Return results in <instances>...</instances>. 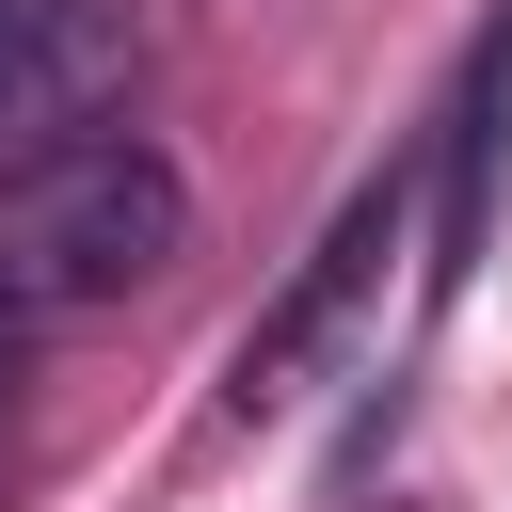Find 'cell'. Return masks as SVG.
I'll list each match as a JSON object with an SVG mask.
<instances>
[{"instance_id": "6da1fadb", "label": "cell", "mask_w": 512, "mask_h": 512, "mask_svg": "<svg viewBox=\"0 0 512 512\" xmlns=\"http://www.w3.org/2000/svg\"><path fill=\"white\" fill-rule=\"evenodd\" d=\"M192 256V176L144 128L0 144V304H128Z\"/></svg>"}, {"instance_id": "7a4b0ae2", "label": "cell", "mask_w": 512, "mask_h": 512, "mask_svg": "<svg viewBox=\"0 0 512 512\" xmlns=\"http://www.w3.org/2000/svg\"><path fill=\"white\" fill-rule=\"evenodd\" d=\"M384 256H400V176H368V192H352V208L320 224V256H304V272H288V288L256 304V336H240L224 400H240V416H288V400H304V384H320V368L352 352V320L384 304Z\"/></svg>"}, {"instance_id": "3957f363", "label": "cell", "mask_w": 512, "mask_h": 512, "mask_svg": "<svg viewBox=\"0 0 512 512\" xmlns=\"http://www.w3.org/2000/svg\"><path fill=\"white\" fill-rule=\"evenodd\" d=\"M144 64V0H0V144L112 112Z\"/></svg>"}, {"instance_id": "277c9868", "label": "cell", "mask_w": 512, "mask_h": 512, "mask_svg": "<svg viewBox=\"0 0 512 512\" xmlns=\"http://www.w3.org/2000/svg\"><path fill=\"white\" fill-rule=\"evenodd\" d=\"M496 160H512V16L464 48V96H448V128H432V304H464V272H480V240H496Z\"/></svg>"}, {"instance_id": "5b68a950", "label": "cell", "mask_w": 512, "mask_h": 512, "mask_svg": "<svg viewBox=\"0 0 512 512\" xmlns=\"http://www.w3.org/2000/svg\"><path fill=\"white\" fill-rule=\"evenodd\" d=\"M16 320H32V304H0V400H16V368H32V336H16Z\"/></svg>"}]
</instances>
